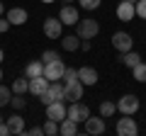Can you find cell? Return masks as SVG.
Instances as JSON below:
<instances>
[{
    "label": "cell",
    "instance_id": "obj_11",
    "mask_svg": "<svg viewBox=\"0 0 146 136\" xmlns=\"http://www.w3.org/2000/svg\"><path fill=\"white\" fill-rule=\"evenodd\" d=\"M46 117L61 124V121L66 119V100H58V102H51V105H46Z\"/></svg>",
    "mask_w": 146,
    "mask_h": 136
},
{
    "label": "cell",
    "instance_id": "obj_40",
    "mask_svg": "<svg viewBox=\"0 0 146 136\" xmlns=\"http://www.w3.org/2000/svg\"><path fill=\"white\" fill-rule=\"evenodd\" d=\"M42 3H54V0H42Z\"/></svg>",
    "mask_w": 146,
    "mask_h": 136
},
{
    "label": "cell",
    "instance_id": "obj_32",
    "mask_svg": "<svg viewBox=\"0 0 146 136\" xmlns=\"http://www.w3.org/2000/svg\"><path fill=\"white\" fill-rule=\"evenodd\" d=\"M10 20H7V17H0V34H5V32H10Z\"/></svg>",
    "mask_w": 146,
    "mask_h": 136
},
{
    "label": "cell",
    "instance_id": "obj_4",
    "mask_svg": "<svg viewBox=\"0 0 146 136\" xmlns=\"http://www.w3.org/2000/svg\"><path fill=\"white\" fill-rule=\"evenodd\" d=\"M139 107H141V102H139L136 95H122L119 102H117V112H122V114H131V117L139 112Z\"/></svg>",
    "mask_w": 146,
    "mask_h": 136
},
{
    "label": "cell",
    "instance_id": "obj_12",
    "mask_svg": "<svg viewBox=\"0 0 146 136\" xmlns=\"http://www.w3.org/2000/svg\"><path fill=\"white\" fill-rule=\"evenodd\" d=\"M5 17L10 20L12 27H22V24H27V20H29V15H27L25 7H10V10L5 12Z\"/></svg>",
    "mask_w": 146,
    "mask_h": 136
},
{
    "label": "cell",
    "instance_id": "obj_22",
    "mask_svg": "<svg viewBox=\"0 0 146 136\" xmlns=\"http://www.w3.org/2000/svg\"><path fill=\"white\" fill-rule=\"evenodd\" d=\"M12 92H15V95H25V92H29V78H27V75L15 78V83H12Z\"/></svg>",
    "mask_w": 146,
    "mask_h": 136
},
{
    "label": "cell",
    "instance_id": "obj_31",
    "mask_svg": "<svg viewBox=\"0 0 146 136\" xmlns=\"http://www.w3.org/2000/svg\"><path fill=\"white\" fill-rule=\"evenodd\" d=\"M56 58H61V56H58L56 51H51V49H46V51L42 53V61H44V63H49V61H56Z\"/></svg>",
    "mask_w": 146,
    "mask_h": 136
},
{
    "label": "cell",
    "instance_id": "obj_27",
    "mask_svg": "<svg viewBox=\"0 0 146 136\" xmlns=\"http://www.w3.org/2000/svg\"><path fill=\"white\" fill-rule=\"evenodd\" d=\"M10 105H12V110H15V112H20V110H25V107H27V100L22 97V95H15V97L10 100Z\"/></svg>",
    "mask_w": 146,
    "mask_h": 136
},
{
    "label": "cell",
    "instance_id": "obj_29",
    "mask_svg": "<svg viewBox=\"0 0 146 136\" xmlns=\"http://www.w3.org/2000/svg\"><path fill=\"white\" fill-rule=\"evenodd\" d=\"M134 7H136V17L146 20V0H136V3H134Z\"/></svg>",
    "mask_w": 146,
    "mask_h": 136
},
{
    "label": "cell",
    "instance_id": "obj_23",
    "mask_svg": "<svg viewBox=\"0 0 146 136\" xmlns=\"http://www.w3.org/2000/svg\"><path fill=\"white\" fill-rule=\"evenodd\" d=\"M115 112H117V102H112V100H105V102H100V117L110 119V117H115Z\"/></svg>",
    "mask_w": 146,
    "mask_h": 136
},
{
    "label": "cell",
    "instance_id": "obj_30",
    "mask_svg": "<svg viewBox=\"0 0 146 136\" xmlns=\"http://www.w3.org/2000/svg\"><path fill=\"white\" fill-rule=\"evenodd\" d=\"M66 80H78V71L66 66V71H63V83H66Z\"/></svg>",
    "mask_w": 146,
    "mask_h": 136
},
{
    "label": "cell",
    "instance_id": "obj_41",
    "mask_svg": "<svg viewBox=\"0 0 146 136\" xmlns=\"http://www.w3.org/2000/svg\"><path fill=\"white\" fill-rule=\"evenodd\" d=\"M3 121H5V119H3V117H0V124H3Z\"/></svg>",
    "mask_w": 146,
    "mask_h": 136
},
{
    "label": "cell",
    "instance_id": "obj_15",
    "mask_svg": "<svg viewBox=\"0 0 146 136\" xmlns=\"http://www.w3.org/2000/svg\"><path fill=\"white\" fill-rule=\"evenodd\" d=\"M98 71H95L93 66H83V68H78V80L83 85H88V88H93L95 83H98Z\"/></svg>",
    "mask_w": 146,
    "mask_h": 136
},
{
    "label": "cell",
    "instance_id": "obj_35",
    "mask_svg": "<svg viewBox=\"0 0 146 136\" xmlns=\"http://www.w3.org/2000/svg\"><path fill=\"white\" fill-rule=\"evenodd\" d=\"M0 136H10V126H7L5 121H3V124H0Z\"/></svg>",
    "mask_w": 146,
    "mask_h": 136
},
{
    "label": "cell",
    "instance_id": "obj_38",
    "mask_svg": "<svg viewBox=\"0 0 146 136\" xmlns=\"http://www.w3.org/2000/svg\"><path fill=\"white\" fill-rule=\"evenodd\" d=\"M63 3H78V0H63Z\"/></svg>",
    "mask_w": 146,
    "mask_h": 136
},
{
    "label": "cell",
    "instance_id": "obj_18",
    "mask_svg": "<svg viewBox=\"0 0 146 136\" xmlns=\"http://www.w3.org/2000/svg\"><path fill=\"white\" fill-rule=\"evenodd\" d=\"M58 134L61 136H76L78 134V121H73V119H63L61 124H58Z\"/></svg>",
    "mask_w": 146,
    "mask_h": 136
},
{
    "label": "cell",
    "instance_id": "obj_42",
    "mask_svg": "<svg viewBox=\"0 0 146 136\" xmlns=\"http://www.w3.org/2000/svg\"><path fill=\"white\" fill-rule=\"evenodd\" d=\"M129 3H136V0H129Z\"/></svg>",
    "mask_w": 146,
    "mask_h": 136
},
{
    "label": "cell",
    "instance_id": "obj_3",
    "mask_svg": "<svg viewBox=\"0 0 146 136\" xmlns=\"http://www.w3.org/2000/svg\"><path fill=\"white\" fill-rule=\"evenodd\" d=\"M39 100H42V105H51V102H58V100H63V85L58 83V80H54V83H49L46 92L39 95Z\"/></svg>",
    "mask_w": 146,
    "mask_h": 136
},
{
    "label": "cell",
    "instance_id": "obj_6",
    "mask_svg": "<svg viewBox=\"0 0 146 136\" xmlns=\"http://www.w3.org/2000/svg\"><path fill=\"white\" fill-rule=\"evenodd\" d=\"M66 117L68 119H73V121H85L90 117V110H88V105H83V102H71V107H66Z\"/></svg>",
    "mask_w": 146,
    "mask_h": 136
},
{
    "label": "cell",
    "instance_id": "obj_21",
    "mask_svg": "<svg viewBox=\"0 0 146 136\" xmlns=\"http://www.w3.org/2000/svg\"><path fill=\"white\" fill-rule=\"evenodd\" d=\"M119 61L124 63L127 68H134L136 63H141V56L134 51V49H131V51H124V53H122V56H119Z\"/></svg>",
    "mask_w": 146,
    "mask_h": 136
},
{
    "label": "cell",
    "instance_id": "obj_7",
    "mask_svg": "<svg viewBox=\"0 0 146 136\" xmlns=\"http://www.w3.org/2000/svg\"><path fill=\"white\" fill-rule=\"evenodd\" d=\"M63 71H66V63H63L61 58L44 63V75H46L51 83H54V80H63Z\"/></svg>",
    "mask_w": 146,
    "mask_h": 136
},
{
    "label": "cell",
    "instance_id": "obj_39",
    "mask_svg": "<svg viewBox=\"0 0 146 136\" xmlns=\"http://www.w3.org/2000/svg\"><path fill=\"white\" fill-rule=\"evenodd\" d=\"M0 80H3V68H0Z\"/></svg>",
    "mask_w": 146,
    "mask_h": 136
},
{
    "label": "cell",
    "instance_id": "obj_8",
    "mask_svg": "<svg viewBox=\"0 0 146 136\" xmlns=\"http://www.w3.org/2000/svg\"><path fill=\"white\" fill-rule=\"evenodd\" d=\"M112 46H115L119 53L131 51V46H134V39H131L129 32H115V34H112Z\"/></svg>",
    "mask_w": 146,
    "mask_h": 136
},
{
    "label": "cell",
    "instance_id": "obj_20",
    "mask_svg": "<svg viewBox=\"0 0 146 136\" xmlns=\"http://www.w3.org/2000/svg\"><path fill=\"white\" fill-rule=\"evenodd\" d=\"M61 46L66 49V51H78V49H80V37H78V34L61 37Z\"/></svg>",
    "mask_w": 146,
    "mask_h": 136
},
{
    "label": "cell",
    "instance_id": "obj_10",
    "mask_svg": "<svg viewBox=\"0 0 146 136\" xmlns=\"http://www.w3.org/2000/svg\"><path fill=\"white\" fill-rule=\"evenodd\" d=\"M61 32H63V22L58 17H46L44 20V37L46 39H61Z\"/></svg>",
    "mask_w": 146,
    "mask_h": 136
},
{
    "label": "cell",
    "instance_id": "obj_28",
    "mask_svg": "<svg viewBox=\"0 0 146 136\" xmlns=\"http://www.w3.org/2000/svg\"><path fill=\"white\" fill-rule=\"evenodd\" d=\"M78 3H80L83 10H98V7L102 5V0H78Z\"/></svg>",
    "mask_w": 146,
    "mask_h": 136
},
{
    "label": "cell",
    "instance_id": "obj_16",
    "mask_svg": "<svg viewBox=\"0 0 146 136\" xmlns=\"http://www.w3.org/2000/svg\"><path fill=\"white\" fill-rule=\"evenodd\" d=\"M49 83H51V80H49L46 75H36V78H29V92L39 97V95H42V92H46Z\"/></svg>",
    "mask_w": 146,
    "mask_h": 136
},
{
    "label": "cell",
    "instance_id": "obj_36",
    "mask_svg": "<svg viewBox=\"0 0 146 136\" xmlns=\"http://www.w3.org/2000/svg\"><path fill=\"white\" fill-rule=\"evenodd\" d=\"M3 12H5V5H3V3H0V17H3Z\"/></svg>",
    "mask_w": 146,
    "mask_h": 136
},
{
    "label": "cell",
    "instance_id": "obj_2",
    "mask_svg": "<svg viewBox=\"0 0 146 136\" xmlns=\"http://www.w3.org/2000/svg\"><path fill=\"white\" fill-rule=\"evenodd\" d=\"M76 34H78L80 39H95L100 34V24L95 20H80L78 24H76Z\"/></svg>",
    "mask_w": 146,
    "mask_h": 136
},
{
    "label": "cell",
    "instance_id": "obj_17",
    "mask_svg": "<svg viewBox=\"0 0 146 136\" xmlns=\"http://www.w3.org/2000/svg\"><path fill=\"white\" fill-rule=\"evenodd\" d=\"M5 124L10 126V134H25V119H22L20 114H12V117H7L5 119Z\"/></svg>",
    "mask_w": 146,
    "mask_h": 136
},
{
    "label": "cell",
    "instance_id": "obj_37",
    "mask_svg": "<svg viewBox=\"0 0 146 136\" xmlns=\"http://www.w3.org/2000/svg\"><path fill=\"white\" fill-rule=\"evenodd\" d=\"M3 58H5V51H3V49H0V61H3Z\"/></svg>",
    "mask_w": 146,
    "mask_h": 136
},
{
    "label": "cell",
    "instance_id": "obj_26",
    "mask_svg": "<svg viewBox=\"0 0 146 136\" xmlns=\"http://www.w3.org/2000/svg\"><path fill=\"white\" fill-rule=\"evenodd\" d=\"M12 100V88H5V85H0V107L10 105Z\"/></svg>",
    "mask_w": 146,
    "mask_h": 136
},
{
    "label": "cell",
    "instance_id": "obj_34",
    "mask_svg": "<svg viewBox=\"0 0 146 136\" xmlns=\"http://www.w3.org/2000/svg\"><path fill=\"white\" fill-rule=\"evenodd\" d=\"M93 39H80V49H83V51H90V49H93Z\"/></svg>",
    "mask_w": 146,
    "mask_h": 136
},
{
    "label": "cell",
    "instance_id": "obj_14",
    "mask_svg": "<svg viewBox=\"0 0 146 136\" xmlns=\"http://www.w3.org/2000/svg\"><path fill=\"white\" fill-rule=\"evenodd\" d=\"M83 124H85V134H90V136L105 134V117H88Z\"/></svg>",
    "mask_w": 146,
    "mask_h": 136
},
{
    "label": "cell",
    "instance_id": "obj_25",
    "mask_svg": "<svg viewBox=\"0 0 146 136\" xmlns=\"http://www.w3.org/2000/svg\"><path fill=\"white\" fill-rule=\"evenodd\" d=\"M56 134H58V121L46 117V121H44V136H56Z\"/></svg>",
    "mask_w": 146,
    "mask_h": 136
},
{
    "label": "cell",
    "instance_id": "obj_24",
    "mask_svg": "<svg viewBox=\"0 0 146 136\" xmlns=\"http://www.w3.org/2000/svg\"><path fill=\"white\" fill-rule=\"evenodd\" d=\"M131 75H134L136 83H146V63H144V61L136 63V66L131 68Z\"/></svg>",
    "mask_w": 146,
    "mask_h": 136
},
{
    "label": "cell",
    "instance_id": "obj_33",
    "mask_svg": "<svg viewBox=\"0 0 146 136\" xmlns=\"http://www.w3.org/2000/svg\"><path fill=\"white\" fill-rule=\"evenodd\" d=\"M27 134H29V136H44V126H32Z\"/></svg>",
    "mask_w": 146,
    "mask_h": 136
},
{
    "label": "cell",
    "instance_id": "obj_5",
    "mask_svg": "<svg viewBox=\"0 0 146 136\" xmlns=\"http://www.w3.org/2000/svg\"><path fill=\"white\" fill-rule=\"evenodd\" d=\"M115 131L119 136H136L139 134V126H136V121L131 119V114H122V119H117Z\"/></svg>",
    "mask_w": 146,
    "mask_h": 136
},
{
    "label": "cell",
    "instance_id": "obj_13",
    "mask_svg": "<svg viewBox=\"0 0 146 136\" xmlns=\"http://www.w3.org/2000/svg\"><path fill=\"white\" fill-rule=\"evenodd\" d=\"M117 17H119V22H131L136 17V7L134 3H129V0H122L119 5H117Z\"/></svg>",
    "mask_w": 146,
    "mask_h": 136
},
{
    "label": "cell",
    "instance_id": "obj_1",
    "mask_svg": "<svg viewBox=\"0 0 146 136\" xmlns=\"http://www.w3.org/2000/svg\"><path fill=\"white\" fill-rule=\"evenodd\" d=\"M83 88L85 85L80 80H66L63 83V100L66 102H78V100H83Z\"/></svg>",
    "mask_w": 146,
    "mask_h": 136
},
{
    "label": "cell",
    "instance_id": "obj_19",
    "mask_svg": "<svg viewBox=\"0 0 146 136\" xmlns=\"http://www.w3.org/2000/svg\"><path fill=\"white\" fill-rule=\"evenodd\" d=\"M25 75H27V78L44 75V61H29V63L25 66Z\"/></svg>",
    "mask_w": 146,
    "mask_h": 136
},
{
    "label": "cell",
    "instance_id": "obj_9",
    "mask_svg": "<svg viewBox=\"0 0 146 136\" xmlns=\"http://www.w3.org/2000/svg\"><path fill=\"white\" fill-rule=\"evenodd\" d=\"M58 20L63 22V24L73 27V24H78L80 22V15H78V7L73 5V3H66V5L61 7V12H58Z\"/></svg>",
    "mask_w": 146,
    "mask_h": 136
}]
</instances>
